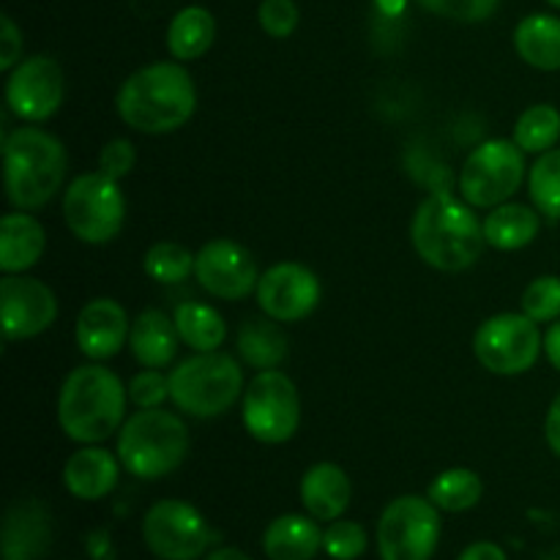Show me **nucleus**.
<instances>
[{
	"mask_svg": "<svg viewBox=\"0 0 560 560\" xmlns=\"http://www.w3.org/2000/svg\"><path fill=\"white\" fill-rule=\"evenodd\" d=\"M118 454H109L98 443L82 446L66 459L63 465V487L77 501H102L118 487L120 476Z\"/></svg>",
	"mask_w": 560,
	"mask_h": 560,
	"instance_id": "19",
	"label": "nucleus"
},
{
	"mask_svg": "<svg viewBox=\"0 0 560 560\" xmlns=\"http://www.w3.org/2000/svg\"><path fill=\"white\" fill-rule=\"evenodd\" d=\"M63 222L77 241L91 246L109 244L126 224V195L120 180L102 170L77 175L63 191Z\"/></svg>",
	"mask_w": 560,
	"mask_h": 560,
	"instance_id": "8",
	"label": "nucleus"
},
{
	"mask_svg": "<svg viewBox=\"0 0 560 560\" xmlns=\"http://www.w3.org/2000/svg\"><path fill=\"white\" fill-rule=\"evenodd\" d=\"M217 42V16L206 5H186L167 25V52L173 60L189 63L202 58Z\"/></svg>",
	"mask_w": 560,
	"mask_h": 560,
	"instance_id": "26",
	"label": "nucleus"
},
{
	"mask_svg": "<svg viewBox=\"0 0 560 560\" xmlns=\"http://www.w3.org/2000/svg\"><path fill=\"white\" fill-rule=\"evenodd\" d=\"M545 355L552 366L560 372V320L550 323L545 331Z\"/></svg>",
	"mask_w": 560,
	"mask_h": 560,
	"instance_id": "43",
	"label": "nucleus"
},
{
	"mask_svg": "<svg viewBox=\"0 0 560 560\" xmlns=\"http://www.w3.org/2000/svg\"><path fill=\"white\" fill-rule=\"evenodd\" d=\"M142 541L159 560H197L217 541V534L200 509L178 498H164L142 517Z\"/></svg>",
	"mask_w": 560,
	"mask_h": 560,
	"instance_id": "12",
	"label": "nucleus"
},
{
	"mask_svg": "<svg viewBox=\"0 0 560 560\" xmlns=\"http://www.w3.org/2000/svg\"><path fill=\"white\" fill-rule=\"evenodd\" d=\"M129 408V388L102 361L74 366L58 392V424L69 441L93 446L118 435Z\"/></svg>",
	"mask_w": 560,
	"mask_h": 560,
	"instance_id": "3",
	"label": "nucleus"
},
{
	"mask_svg": "<svg viewBox=\"0 0 560 560\" xmlns=\"http://www.w3.org/2000/svg\"><path fill=\"white\" fill-rule=\"evenodd\" d=\"M52 541L49 509L36 498H22L5 512L3 560H38L47 556Z\"/></svg>",
	"mask_w": 560,
	"mask_h": 560,
	"instance_id": "18",
	"label": "nucleus"
},
{
	"mask_svg": "<svg viewBox=\"0 0 560 560\" xmlns=\"http://www.w3.org/2000/svg\"><path fill=\"white\" fill-rule=\"evenodd\" d=\"M66 98L63 66L49 55L22 58L5 80V104L25 124H44Z\"/></svg>",
	"mask_w": 560,
	"mask_h": 560,
	"instance_id": "13",
	"label": "nucleus"
},
{
	"mask_svg": "<svg viewBox=\"0 0 560 560\" xmlns=\"http://www.w3.org/2000/svg\"><path fill=\"white\" fill-rule=\"evenodd\" d=\"M410 244L430 268L457 273L476 266L485 252V222L474 206L448 189L432 191L410 219Z\"/></svg>",
	"mask_w": 560,
	"mask_h": 560,
	"instance_id": "2",
	"label": "nucleus"
},
{
	"mask_svg": "<svg viewBox=\"0 0 560 560\" xmlns=\"http://www.w3.org/2000/svg\"><path fill=\"white\" fill-rule=\"evenodd\" d=\"M441 541V509L421 495H399L377 520L381 560H432Z\"/></svg>",
	"mask_w": 560,
	"mask_h": 560,
	"instance_id": "11",
	"label": "nucleus"
},
{
	"mask_svg": "<svg viewBox=\"0 0 560 560\" xmlns=\"http://www.w3.org/2000/svg\"><path fill=\"white\" fill-rule=\"evenodd\" d=\"M206 560H252L246 556L244 550H238V547H213L211 552H208Z\"/></svg>",
	"mask_w": 560,
	"mask_h": 560,
	"instance_id": "45",
	"label": "nucleus"
},
{
	"mask_svg": "<svg viewBox=\"0 0 560 560\" xmlns=\"http://www.w3.org/2000/svg\"><path fill=\"white\" fill-rule=\"evenodd\" d=\"M178 328L173 315L162 310H145L131 320L129 350L145 370H167L178 355Z\"/></svg>",
	"mask_w": 560,
	"mask_h": 560,
	"instance_id": "21",
	"label": "nucleus"
},
{
	"mask_svg": "<svg viewBox=\"0 0 560 560\" xmlns=\"http://www.w3.org/2000/svg\"><path fill=\"white\" fill-rule=\"evenodd\" d=\"M69 153L63 142L38 126H16L3 137L5 197L16 211H38L66 184Z\"/></svg>",
	"mask_w": 560,
	"mask_h": 560,
	"instance_id": "4",
	"label": "nucleus"
},
{
	"mask_svg": "<svg viewBox=\"0 0 560 560\" xmlns=\"http://www.w3.org/2000/svg\"><path fill=\"white\" fill-rule=\"evenodd\" d=\"M320 279L301 262H277L266 268L257 282L255 299L262 315L277 323L306 320L320 304Z\"/></svg>",
	"mask_w": 560,
	"mask_h": 560,
	"instance_id": "15",
	"label": "nucleus"
},
{
	"mask_svg": "<svg viewBox=\"0 0 560 560\" xmlns=\"http://www.w3.org/2000/svg\"><path fill=\"white\" fill-rule=\"evenodd\" d=\"M135 164L137 151L131 145V140H126V137H115V140L104 142L102 151H98V170L115 180H124L135 170Z\"/></svg>",
	"mask_w": 560,
	"mask_h": 560,
	"instance_id": "38",
	"label": "nucleus"
},
{
	"mask_svg": "<svg viewBox=\"0 0 560 560\" xmlns=\"http://www.w3.org/2000/svg\"><path fill=\"white\" fill-rule=\"evenodd\" d=\"M58 320V299L42 279L3 273L0 279V323L9 342L33 339Z\"/></svg>",
	"mask_w": 560,
	"mask_h": 560,
	"instance_id": "14",
	"label": "nucleus"
},
{
	"mask_svg": "<svg viewBox=\"0 0 560 560\" xmlns=\"http://www.w3.org/2000/svg\"><path fill=\"white\" fill-rule=\"evenodd\" d=\"M457 560H509V556L495 541H474L459 552Z\"/></svg>",
	"mask_w": 560,
	"mask_h": 560,
	"instance_id": "42",
	"label": "nucleus"
},
{
	"mask_svg": "<svg viewBox=\"0 0 560 560\" xmlns=\"http://www.w3.org/2000/svg\"><path fill=\"white\" fill-rule=\"evenodd\" d=\"M22 60V31L9 14L0 16V71H11Z\"/></svg>",
	"mask_w": 560,
	"mask_h": 560,
	"instance_id": "39",
	"label": "nucleus"
},
{
	"mask_svg": "<svg viewBox=\"0 0 560 560\" xmlns=\"http://www.w3.org/2000/svg\"><path fill=\"white\" fill-rule=\"evenodd\" d=\"M528 153L514 140H487L468 153L459 170V197L476 211H492L512 200L528 180Z\"/></svg>",
	"mask_w": 560,
	"mask_h": 560,
	"instance_id": "7",
	"label": "nucleus"
},
{
	"mask_svg": "<svg viewBox=\"0 0 560 560\" xmlns=\"http://www.w3.org/2000/svg\"><path fill=\"white\" fill-rule=\"evenodd\" d=\"M197 255L175 241H159L142 257V271L159 284H180L195 277Z\"/></svg>",
	"mask_w": 560,
	"mask_h": 560,
	"instance_id": "31",
	"label": "nucleus"
},
{
	"mask_svg": "<svg viewBox=\"0 0 560 560\" xmlns=\"http://www.w3.org/2000/svg\"><path fill=\"white\" fill-rule=\"evenodd\" d=\"M195 279L213 299L241 301L257 290L260 268L255 255L238 241L213 238L197 252Z\"/></svg>",
	"mask_w": 560,
	"mask_h": 560,
	"instance_id": "16",
	"label": "nucleus"
},
{
	"mask_svg": "<svg viewBox=\"0 0 560 560\" xmlns=\"http://www.w3.org/2000/svg\"><path fill=\"white\" fill-rule=\"evenodd\" d=\"M85 552L91 560H115V545L113 536L107 530H93L85 536Z\"/></svg>",
	"mask_w": 560,
	"mask_h": 560,
	"instance_id": "40",
	"label": "nucleus"
},
{
	"mask_svg": "<svg viewBox=\"0 0 560 560\" xmlns=\"http://www.w3.org/2000/svg\"><path fill=\"white\" fill-rule=\"evenodd\" d=\"M547 5H552V9L560 11V0H547Z\"/></svg>",
	"mask_w": 560,
	"mask_h": 560,
	"instance_id": "46",
	"label": "nucleus"
},
{
	"mask_svg": "<svg viewBox=\"0 0 560 560\" xmlns=\"http://www.w3.org/2000/svg\"><path fill=\"white\" fill-rule=\"evenodd\" d=\"M47 249V230L31 211H11L0 222V268L3 273H25Z\"/></svg>",
	"mask_w": 560,
	"mask_h": 560,
	"instance_id": "22",
	"label": "nucleus"
},
{
	"mask_svg": "<svg viewBox=\"0 0 560 560\" xmlns=\"http://www.w3.org/2000/svg\"><path fill=\"white\" fill-rule=\"evenodd\" d=\"M427 498H430L441 512H470V509L485 498V481H481V476L470 468H448L430 481Z\"/></svg>",
	"mask_w": 560,
	"mask_h": 560,
	"instance_id": "29",
	"label": "nucleus"
},
{
	"mask_svg": "<svg viewBox=\"0 0 560 560\" xmlns=\"http://www.w3.org/2000/svg\"><path fill=\"white\" fill-rule=\"evenodd\" d=\"M545 441L550 446V452L560 459V392L556 394V399L550 402L545 416Z\"/></svg>",
	"mask_w": 560,
	"mask_h": 560,
	"instance_id": "41",
	"label": "nucleus"
},
{
	"mask_svg": "<svg viewBox=\"0 0 560 560\" xmlns=\"http://www.w3.org/2000/svg\"><path fill=\"white\" fill-rule=\"evenodd\" d=\"M514 49L520 60L539 71H560V16L536 11L514 27Z\"/></svg>",
	"mask_w": 560,
	"mask_h": 560,
	"instance_id": "25",
	"label": "nucleus"
},
{
	"mask_svg": "<svg viewBox=\"0 0 560 560\" xmlns=\"http://www.w3.org/2000/svg\"><path fill=\"white\" fill-rule=\"evenodd\" d=\"M257 22H260L262 33H268L271 38L293 36L301 22L299 3L295 0H260Z\"/></svg>",
	"mask_w": 560,
	"mask_h": 560,
	"instance_id": "37",
	"label": "nucleus"
},
{
	"mask_svg": "<svg viewBox=\"0 0 560 560\" xmlns=\"http://www.w3.org/2000/svg\"><path fill=\"white\" fill-rule=\"evenodd\" d=\"M545 353V334L525 312H501L476 328L474 355L487 372L501 377L525 375Z\"/></svg>",
	"mask_w": 560,
	"mask_h": 560,
	"instance_id": "9",
	"label": "nucleus"
},
{
	"mask_svg": "<svg viewBox=\"0 0 560 560\" xmlns=\"http://www.w3.org/2000/svg\"><path fill=\"white\" fill-rule=\"evenodd\" d=\"M323 550V528L306 514H282L262 530V552L268 560H315Z\"/></svg>",
	"mask_w": 560,
	"mask_h": 560,
	"instance_id": "23",
	"label": "nucleus"
},
{
	"mask_svg": "<svg viewBox=\"0 0 560 560\" xmlns=\"http://www.w3.org/2000/svg\"><path fill=\"white\" fill-rule=\"evenodd\" d=\"M528 195L541 217L560 219V148L541 153L528 170Z\"/></svg>",
	"mask_w": 560,
	"mask_h": 560,
	"instance_id": "32",
	"label": "nucleus"
},
{
	"mask_svg": "<svg viewBox=\"0 0 560 560\" xmlns=\"http://www.w3.org/2000/svg\"><path fill=\"white\" fill-rule=\"evenodd\" d=\"M370 547V534L353 520H334L323 530V552L331 560H359Z\"/></svg>",
	"mask_w": 560,
	"mask_h": 560,
	"instance_id": "33",
	"label": "nucleus"
},
{
	"mask_svg": "<svg viewBox=\"0 0 560 560\" xmlns=\"http://www.w3.org/2000/svg\"><path fill=\"white\" fill-rule=\"evenodd\" d=\"M520 310L541 323H556L560 320V277L556 273H545V277H536L528 288L523 290V299H520Z\"/></svg>",
	"mask_w": 560,
	"mask_h": 560,
	"instance_id": "34",
	"label": "nucleus"
},
{
	"mask_svg": "<svg viewBox=\"0 0 560 560\" xmlns=\"http://www.w3.org/2000/svg\"><path fill=\"white\" fill-rule=\"evenodd\" d=\"M175 328L186 348L195 353H211V350H222L224 339H228V323L219 315L217 306L202 304V301H180L173 312Z\"/></svg>",
	"mask_w": 560,
	"mask_h": 560,
	"instance_id": "28",
	"label": "nucleus"
},
{
	"mask_svg": "<svg viewBox=\"0 0 560 560\" xmlns=\"http://www.w3.org/2000/svg\"><path fill=\"white\" fill-rule=\"evenodd\" d=\"M189 446L191 438L186 421L164 408H151L137 410L124 421L115 454L135 479L156 481L184 465Z\"/></svg>",
	"mask_w": 560,
	"mask_h": 560,
	"instance_id": "5",
	"label": "nucleus"
},
{
	"mask_svg": "<svg viewBox=\"0 0 560 560\" xmlns=\"http://www.w3.org/2000/svg\"><path fill=\"white\" fill-rule=\"evenodd\" d=\"M235 350H238L241 361L252 370H277L288 359V337L271 317H252L238 328Z\"/></svg>",
	"mask_w": 560,
	"mask_h": 560,
	"instance_id": "27",
	"label": "nucleus"
},
{
	"mask_svg": "<svg viewBox=\"0 0 560 560\" xmlns=\"http://www.w3.org/2000/svg\"><path fill=\"white\" fill-rule=\"evenodd\" d=\"M131 320L115 299H93L77 315L74 339L88 361H107L129 348Z\"/></svg>",
	"mask_w": 560,
	"mask_h": 560,
	"instance_id": "17",
	"label": "nucleus"
},
{
	"mask_svg": "<svg viewBox=\"0 0 560 560\" xmlns=\"http://www.w3.org/2000/svg\"><path fill=\"white\" fill-rule=\"evenodd\" d=\"M299 495L310 517H315L317 523H334L348 512L353 501V485L342 465L317 463L301 476Z\"/></svg>",
	"mask_w": 560,
	"mask_h": 560,
	"instance_id": "20",
	"label": "nucleus"
},
{
	"mask_svg": "<svg viewBox=\"0 0 560 560\" xmlns=\"http://www.w3.org/2000/svg\"><path fill=\"white\" fill-rule=\"evenodd\" d=\"M541 233V213L539 208L530 202H503V206L492 208L485 217V238L487 246L498 252H517L525 249L536 241Z\"/></svg>",
	"mask_w": 560,
	"mask_h": 560,
	"instance_id": "24",
	"label": "nucleus"
},
{
	"mask_svg": "<svg viewBox=\"0 0 560 560\" xmlns=\"http://www.w3.org/2000/svg\"><path fill=\"white\" fill-rule=\"evenodd\" d=\"M512 140L525 153H534V156L552 151L560 140V109L556 104H534V107H528L514 124Z\"/></svg>",
	"mask_w": 560,
	"mask_h": 560,
	"instance_id": "30",
	"label": "nucleus"
},
{
	"mask_svg": "<svg viewBox=\"0 0 560 560\" xmlns=\"http://www.w3.org/2000/svg\"><path fill=\"white\" fill-rule=\"evenodd\" d=\"M244 370L224 350L195 353L170 370V402L191 419H217L244 397Z\"/></svg>",
	"mask_w": 560,
	"mask_h": 560,
	"instance_id": "6",
	"label": "nucleus"
},
{
	"mask_svg": "<svg viewBox=\"0 0 560 560\" xmlns=\"http://www.w3.org/2000/svg\"><path fill=\"white\" fill-rule=\"evenodd\" d=\"M129 402L135 405L137 410H151V408H162L164 402L170 399V372L164 370H145L137 372L129 383Z\"/></svg>",
	"mask_w": 560,
	"mask_h": 560,
	"instance_id": "36",
	"label": "nucleus"
},
{
	"mask_svg": "<svg viewBox=\"0 0 560 560\" xmlns=\"http://www.w3.org/2000/svg\"><path fill=\"white\" fill-rule=\"evenodd\" d=\"M118 118L140 135L178 131L197 113V85L180 60H156L131 71L115 96Z\"/></svg>",
	"mask_w": 560,
	"mask_h": 560,
	"instance_id": "1",
	"label": "nucleus"
},
{
	"mask_svg": "<svg viewBox=\"0 0 560 560\" xmlns=\"http://www.w3.org/2000/svg\"><path fill=\"white\" fill-rule=\"evenodd\" d=\"M430 14L443 16V20L463 22V25H476L487 22L498 11L501 0H416Z\"/></svg>",
	"mask_w": 560,
	"mask_h": 560,
	"instance_id": "35",
	"label": "nucleus"
},
{
	"mask_svg": "<svg viewBox=\"0 0 560 560\" xmlns=\"http://www.w3.org/2000/svg\"><path fill=\"white\" fill-rule=\"evenodd\" d=\"M375 9L381 16L397 20V16H402L405 9H408V0H375Z\"/></svg>",
	"mask_w": 560,
	"mask_h": 560,
	"instance_id": "44",
	"label": "nucleus"
},
{
	"mask_svg": "<svg viewBox=\"0 0 560 560\" xmlns=\"http://www.w3.org/2000/svg\"><path fill=\"white\" fill-rule=\"evenodd\" d=\"M241 419L257 443L282 446L301 427V394L282 370L257 372L241 397Z\"/></svg>",
	"mask_w": 560,
	"mask_h": 560,
	"instance_id": "10",
	"label": "nucleus"
}]
</instances>
